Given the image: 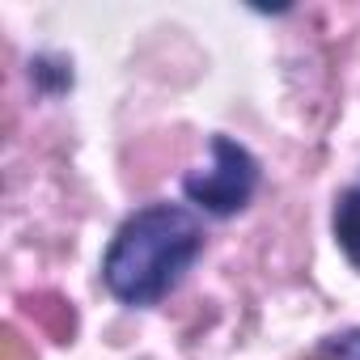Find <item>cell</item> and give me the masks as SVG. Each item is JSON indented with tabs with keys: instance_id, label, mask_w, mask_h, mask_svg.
<instances>
[{
	"instance_id": "2",
	"label": "cell",
	"mask_w": 360,
	"mask_h": 360,
	"mask_svg": "<svg viewBox=\"0 0 360 360\" xmlns=\"http://www.w3.org/2000/svg\"><path fill=\"white\" fill-rule=\"evenodd\" d=\"M255 187H259V161L246 144H238L229 136H212V165L183 178L187 200L212 217L242 212L250 204Z\"/></svg>"
},
{
	"instance_id": "3",
	"label": "cell",
	"mask_w": 360,
	"mask_h": 360,
	"mask_svg": "<svg viewBox=\"0 0 360 360\" xmlns=\"http://www.w3.org/2000/svg\"><path fill=\"white\" fill-rule=\"evenodd\" d=\"M335 242L360 267V187L356 191H343L339 204H335Z\"/></svg>"
},
{
	"instance_id": "1",
	"label": "cell",
	"mask_w": 360,
	"mask_h": 360,
	"mask_svg": "<svg viewBox=\"0 0 360 360\" xmlns=\"http://www.w3.org/2000/svg\"><path fill=\"white\" fill-rule=\"evenodd\" d=\"M204 250L200 221L178 204L131 212L106 246L102 280L123 305H157Z\"/></svg>"
},
{
	"instance_id": "4",
	"label": "cell",
	"mask_w": 360,
	"mask_h": 360,
	"mask_svg": "<svg viewBox=\"0 0 360 360\" xmlns=\"http://www.w3.org/2000/svg\"><path fill=\"white\" fill-rule=\"evenodd\" d=\"M326 352L335 360H360V330H347V335H335L326 343Z\"/></svg>"
}]
</instances>
